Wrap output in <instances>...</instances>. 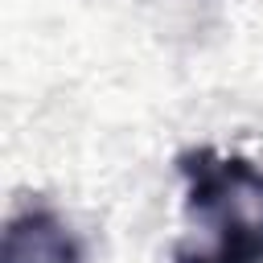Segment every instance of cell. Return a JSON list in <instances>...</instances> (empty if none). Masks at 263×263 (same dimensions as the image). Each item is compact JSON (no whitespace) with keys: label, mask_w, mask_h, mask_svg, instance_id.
Here are the masks:
<instances>
[{"label":"cell","mask_w":263,"mask_h":263,"mask_svg":"<svg viewBox=\"0 0 263 263\" xmlns=\"http://www.w3.org/2000/svg\"><path fill=\"white\" fill-rule=\"evenodd\" d=\"M82 238L58 218V210L33 201L16 210L0 238V263H82Z\"/></svg>","instance_id":"2"},{"label":"cell","mask_w":263,"mask_h":263,"mask_svg":"<svg viewBox=\"0 0 263 263\" xmlns=\"http://www.w3.org/2000/svg\"><path fill=\"white\" fill-rule=\"evenodd\" d=\"M185 177V214L205 234L181 242L173 263H263V168L218 148L177 156Z\"/></svg>","instance_id":"1"}]
</instances>
